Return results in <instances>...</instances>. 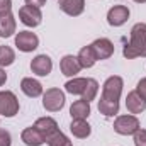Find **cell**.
<instances>
[{"instance_id":"12","label":"cell","mask_w":146,"mask_h":146,"mask_svg":"<svg viewBox=\"0 0 146 146\" xmlns=\"http://www.w3.org/2000/svg\"><path fill=\"white\" fill-rule=\"evenodd\" d=\"M60 70H61V73H63L65 76H75L76 73H80L82 66H80L76 56L66 54V56H63V60H61V63H60Z\"/></svg>"},{"instance_id":"10","label":"cell","mask_w":146,"mask_h":146,"mask_svg":"<svg viewBox=\"0 0 146 146\" xmlns=\"http://www.w3.org/2000/svg\"><path fill=\"white\" fill-rule=\"evenodd\" d=\"M31 70L37 76H48L53 70V61L48 54H37L31 61Z\"/></svg>"},{"instance_id":"28","label":"cell","mask_w":146,"mask_h":146,"mask_svg":"<svg viewBox=\"0 0 146 146\" xmlns=\"http://www.w3.org/2000/svg\"><path fill=\"white\" fill-rule=\"evenodd\" d=\"M12 9V0H0V14H7Z\"/></svg>"},{"instance_id":"7","label":"cell","mask_w":146,"mask_h":146,"mask_svg":"<svg viewBox=\"0 0 146 146\" xmlns=\"http://www.w3.org/2000/svg\"><path fill=\"white\" fill-rule=\"evenodd\" d=\"M19 19L27 27H37L41 24V21H42L41 9L31 7V5H24V7L19 9Z\"/></svg>"},{"instance_id":"17","label":"cell","mask_w":146,"mask_h":146,"mask_svg":"<svg viewBox=\"0 0 146 146\" xmlns=\"http://www.w3.org/2000/svg\"><path fill=\"white\" fill-rule=\"evenodd\" d=\"M21 90L27 95V97H39L41 94H42V85H41V82H37L34 78H31V76H26V78H22V82H21Z\"/></svg>"},{"instance_id":"20","label":"cell","mask_w":146,"mask_h":146,"mask_svg":"<svg viewBox=\"0 0 146 146\" xmlns=\"http://www.w3.org/2000/svg\"><path fill=\"white\" fill-rule=\"evenodd\" d=\"M76 58H78V63H80L82 68H92V66L95 65V61H97V56H95L92 46H85V48H82Z\"/></svg>"},{"instance_id":"18","label":"cell","mask_w":146,"mask_h":146,"mask_svg":"<svg viewBox=\"0 0 146 146\" xmlns=\"http://www.w3.org/2000/svg\"><path fill=\"white\" fill-rule=\"evenodd\" d=\"M60 9L65 14L76 17L85 10V0H60Z\"/></svg>"},{"instance_id":"11","label":"cell","mask_w":146,"mask_h":146,"mask_svg":"<svg viewBox=\"0 0 146 146\" xmlns=\"http://www.w3.org/2000/svg\"><path fill=\"white\" fill-rule=\"evenodd\" d=\"M34 127L44 136V139H48L49 136H53L54 133H58V122L53 117H39L34 122Z\"/></svg>"},{"instance_id":"29","label":"cell","mask_w":146,"mask_h":146,"mask_svg":"<svg viewBox=\"0 0 146 146\" xmlns=\"http://www.w3.org/2000/svg\"><path fill=\"white\" fill-rule=\"evenodd\" d=\"M26 5H31V7L41 9L42 5H46V0H26Z\"/></svg>"},{"instance_id":"5","label":"cell","mask_w":146,"mask_h":146,"mask_svg":"<svg viewBox=\"0 0 146 146\" xmlns=\"http://www.w3.org/2000/svg\"><path fill=\"white\" fill-rule=\"evenodd\" d=\"M17 112H19V99L15 97V94L10 90L0 92V115L14 117Z\"/></svg>"},{"instance_id":"2","label":"cell","mask_w":146,"mask_h":146,"mask_svg":"<svg viewBox=\"0 0 146 146\" xmlns=\"http://www.w3.org/2000/svg\"><path fill=\"white\" fill-rule=\"evenodd\" d=\"M124 58L134 60V58H146V24L138 22L131 29V37L129 42L124 44L122 49Z\"/></svg>"},{"instance_id":"1","label":"cell","mask_w":146,"mask_h":146,"mask_svg":"<svg viewBox=\"0 0 146 146\" xmlns=\"http://www.w3.org/2000/svg\"><path fill=\"white\" fill-rule=\"evenodd\" d=\"M124 82L121 76L112 75L102 85V95L99 100V112L106 117H114L119 112V99L122 94Z\"/></svg>"},{"instance_id":"21","label":"cell","mask_w":146,"mask_h":146,"mask_svg":"<svg viewBox=\"0 0 146 146\" xmlns=\"http://www.w3.org/2000/svg\"><path fill=\"white\" fill-rule=\"evenodd\" d=\"M85 87H87V78H78V76L76 78L73 76V80H68L65 83V90L72 95H82L85 92Z\"/></svg>"},{"instance_id":"16","label":"cell","mask_w":146,"mask_h":146,"mask_svg":"<svg viewBox=\"0 0 146 146\" xmlns=\"http://www.w3.org/2000/svg\"><path fill=\"white\" fill-rule=\"evenodd\" d=\"M70 131H72V134L75 136V138H78V139H85V138L90 136L92 127H90V124H88L85 119H72Z\"/></svg>"},{"instance_id":"8","label":"cell","mask_w":146,"mask_h":146,"mask_svg":"<svg viewBox=\"0 0 146 146\" xmlns=\"http://www.w3.org/2000/svg\"><path fill=\"white\" fill-rule=\"evenodd\" d=\"M90 46H92V49H94L97 60H109L110 56L114 54V44H112V41L107 39V37L95 39Z\"/></svg>"},{"instance_id":"9","label":"cell","mask_w":146,"mask_h":146,"mask_svg":"<svg viewBox=\"0 0 146 146\" xmlns=\"http://www.w3.org/2000/svg\"><path fill=\"white\" fill-rule=\"evenodd\" d=\"M127 19H129V9L126 5H114L107 12V22L112 27L122 26Z\"/></svg>"},{"instance_id":"6","label":"cell","mask_w":146,"mask_h":146,"mask_svg":"<svg viewBox=\"0 0 146 146\" xmlns=\"http://www.w3.org/2000/svg\"><path fill=\"white\" fill-rule=\"evenodd\" d=\"M15 46L22 53H31L39 46V37L31 31H19L15 36Z\"/></svg>"},{"instance_id":"24","label":"cell","mask_w":146,"mask_h":146,"mask_svg":"<svg viewBox=\"0 0 146 146\" xmlns=\"http://www.w3.org/2000/svg\"><path fill=\"white\" fill-rule=\"evenodd\" d=\"M46 143L49 146H72V141H70L61 131H58V133H54L53 136H49V138L46 139Z\"/></svg>"},{"instance_id":"14","label":"cell","mask_w":146,"mask_h":146,"mask_svg":"<svg viewBox=\"0 0 146 146\" xmlns=\"http://www.w3.org/2000/svg\"><path fill=\"white\" fill-rule=\"evenodd\" d=\"M126 109L129 110L131 114H141L146 109V100H143L139 97V94L136 90H133L126 97Z\"/></svg>"},{"instance_id":"30","label":"cell","mask_w":146,"mask_h":146,"mask_svg":"<svg viewBox=\"0 0 146 146\" xmlns=\"http://www.w3.org/2000/svg\"><path fill=\"white\" fill-rule=\"evenodd\" d=\"M5 82H7V73H5L3 70H2V68H0V87H2Z\"/></svg>"},{"instance_id":"27","label":"cell","mask_w":146,"mask_h":146,"mask_svg":"<svg viewBox=\"0 0 146 146\" xmlns=\"http://www.w3.org/2000/svg\"><path fill=\"white\" fill-rule=\"evenodd\" d=\"M136 92L139 94V97L146 100V78H141L139 82H138V85H136Z\"/></svg>"},{"instance_id":"19","label":"cell","mask_w":146,"mask_h":146,"mask_svg":"<svg viewBox=\"0 0 146 146\" xmlns=\"http://www.w3.org/2000/svg\"><path fill=\"white\" fill-rule=\"evenodd\" d=\"M70 115L72 119H87L90 115V102L87 100H76L70 107Z\"/></svg>"},{"instance_id":"31","label":"cell","mask_w":146,"mask_h":146,"mask_svg":"<svg viewBox=\"0 0 146 146\" xmlns=\"http://www.w3.org/2000/svg\"><path fill=\"white\" fill-rule=\"evenodd\" d=\"M136 3H146V0H134Z\"/></svg>"},{"instance_id":"3","label":"cell","mask_w":146,"mask_h":146,"mask_svg":"<svg viewBox=\"0 0 146 146\" xmlns=\"http://www.w3.org/2000/svg\"><path fill=\"white\" fill-rule=\"evenodd\" d=\"M139 129V119L133 114L127 115H119L114 121V131L121 136H131Z\"/></svg>"},{"instance_id":"13","label":"cell","mask_w":146,"mask_h":146,"mask_svg":"<svg viewBox=\"0 0 146 146\" xmlns=\"http://www.w3.org/2000/svg\"><path fill=\"white\" fill-rule=\"evenodd\" d=\"M15 17L12 12L0 14V37H10L15 33Z\"/></svg>"},{"instance_id":"23","label":"cell","mask_w":146,"mask_h":146,"mask_svg":"<svg viewBox=\"0 0 146 146\" xmlns=\"http://www.w3.org/2000/svg\"><path fill=\"white\" fill-rule=\"evenodd\" d=\"M15 61V53L10 46H0V66H10Z\"/></svg>"},{"instance_id":"15","label":"cell","mask_w":146,"mask_h":146,"mask_svg":"<svg viewBox=\"0 0 146 146\" xmlns=\"http://www.w3.org/2000/svg\"><path fill=\"white\" fill-rule=\"evenodd\" d=\"M21 138H22L24 145H27V146H41V145H44V143H46L44 136H42V134L37 131L34 126H31V127H26V129L22 131Z\"/></svg>"},{"instance_id":"25","label":"cell","mask_w":146,"mask_h":146,"mask_svg":"<svg viewBox=\"0 0 146 146\" xmlns=\"http://www.w3.org/2000/svg\"><path fill=\"white\" fill-rule=\"evenodd\" d=\"M134 145L136 146H146V129H138L134 134Z\"/></svg>"},{"instance_id":"4","label":"cell","mask_w":146,"mask_h":146,"mask_svg":"<svg viewBox=\"0 0 146 146\" xmlns=\"http://www.w3.org/2000/svg\"><path fill=\"white\" fill-rule=\"evenodd\" d=\"M65 94L60 88H48L42 94V107L49 112H58L65 106Z\"/></svg>"},{"instance_id":"22","label":"cell","mask_w":146,"mask_h":146,"mask_svg":"<svg viewBox=\"0 0 146 146\" xmlns=\"http://www.w3.org/2000/svg\"><path fill=\"white\" fill-rule=\"evenodd\" d=\"M97 92H99V83L95 78H87V87H85V92L82 94V99L90 102L97 97Z\"/></svg>"},{"instance_id":"26","label":"cell","mask_w":146,"mask_h":146,"mask_svg":"<svg viewBox=\"0 0 146 146\" xmlns=\"http://www.w3.org/2000/svg\"><path fill=\"white\" fill-rule=\"evenodd\" d=\"M0 146H12L10 133L5 131V129H0Z\"/></svg>"}]
</instances>
